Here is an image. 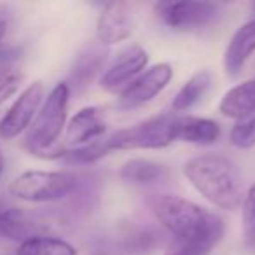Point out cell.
<instances>
[{
    "mask_svg": "<svg viewBox=\"0 0 255 255\" xmlns=\"http://www.w3.org/2000/svg\"><path fill=\"white\" fill-rule=\"evenodd\" d=\"M152 212L161 226L173 234V240L212 241L219 243L224 236V220L217 213L180 196H157Z\"/></svg>",
    "mask_w": 255,
    "mask_h": 255,
    "instance_id": "cell-2",
    "label": "cell"
},
{
    "mask_svg": "<svg viewBox=\"0 0 255 255\" xmlns=\"http://www.w3.org/2000/svg\"><path fill=\"white\" fill-rule=\"evenodd\" d=\"M173 77V68L170 63H157L143 70L131 84L121 91L119 107L121 109H136L152 102L159 93L164 91Z\"/></svg>",
    "mask_w": 255,
    "mask_h": 255,
    "instance_id": "cell-8",
    "label": "cell"
},
{
    "mask_svg": "<svg viewBox=\"0 0 255 255\" xmlns=\"http://www.w3.org/2000/svg\"><path fill=\"white\" fill-rule=\"evenodd\" d=\"M7 26H9L7 11H5L2 5H0V44H2V40H4L5 33H7Z\"/></svg>",
    "mask_w": 255,
    "mask_h": 255,
    "instance_id": "cell-26",
    "label": "cell"
},
{
    "mask_svg": "<svg viewBox=\"0 0 255 255\" xmlns=\"http://www.w3.org/2000/svg\"><path fill=\"white\" fill-rule=\"evenodd\" d=\"M243 229L248 243H255V184L245 192L243 199Z\"/></svg>",
    "mask_w": 255,
    "mask_h": 255,
    "instance_id": "cell-24",
    "label": "cell"
},
{
    "mask_svg": "<svg viewBox=\"0 0 255 255\" xmlns=\"http://www.w3.org/2000/svg\"><path fill=\"white\" fill-rule=\"evenodd\" d=\"M119 177L123 180L129 182V184L136 185H145V184H154V182H159L163 178L168 177L166 166L156 163V161L150 159H129L121 166Z\"/></svg>",
    "mask_w": 255,
    "mask_h": 255,
    "instance_id": "cell-16",
    "label": "cell"
},
{
    "mask_svg": "<svg viewBox=\"0 0 255 255\" xmlns=\"http://www.w3.org/2000/svg\"><path fill=\"white\" fill-rule=\"evenodd\" d=\"M77 184V177L68 171L30 170L18 175L9 184V192L23 201L51 203L74 194Z\"/></svg>",
    "mask_w": 255,
    "mask_h": 255,
    "instance_id": "cell-4",
    "label": "cell"
},
{
    "mask_svg": "<svg viewBox=\"0 0 255 255\" xmlns=\"http://www.w3.org/2000/svg\"><path fill=\"white\" fill-rule=\"evenodd\" d=\"M154 247V236L147 231L133 233L129 238H126V250L133 254H145Z\"/></svg>",
    "mask_w": 255,
    "mask_h": 255,
    "instance_id": "cell-25",
    "label": "cell"
},
{
    "mask_svg": "<svg viewBox=\"0 0 255 255\" xmlns=\"http://www.w3.org/2000/svg\"><path fill=\"white\" fill-rule=\"evenodd\" d=\"M229 142L238 149H252L255 147V112L241 117L231 129Z\"/></svg>",
    "mask_w": 255,
    "mask_h": 255,
    "instance_id": "cell-21",
    "label": "cell"
},
{
    "mask_svg": "<svg viewBox=\"0 0 255 255\" xmlns=\"http://www.w3.org/2000/svg\"><path fill=\"white\" fill-rule=\"evenodd\" d=\"M44 100V86L40 81H35L16 98L11 109L0 121V138L12 140L26 131L32 126L37 112L40 110Z\"/></svg>",
    "mask_w": 255,
    "mask_h": 255,
    "instance_id": "cell-7",
    "label": "cell"
},
{
    "mask_svg": "<svg viewBox=\"0 0 255 255\" xmlns=\"http://www.w3.org/2000/svg\"><path fill=\"white\" fill-rule=\"evenodd\" d=\"M135 28L133 5L128 2H107L96 21V39L102 46H114L131 37Z\"/></svg>",
    "mask_w": 255,
    "mask_h": 255,
    "instance_id": "cell-10",
    "label": "cell"
},
{
    "mask_svg": "<svg viewBox=\"0 0 255 255\" xmlns=\"http://www.w3.org/2000/svg\"><path fill=\"white\" fill-rule=\"evenodd\" d=\"M47 234V227L40 226L32 220L23 210L7 208L0 212V236L11 241H19V245L26 240Z\"/></svg>",
    "mask_w": 255,
    "mask_h": 255,
    "instance_id": "cell-14",
    "label": "cell"
},
{
    "mask_svg": "<svg viewBox=\"0 0 255 255\" xmlns=\"http://www.w3.org/2000/svg\"><path fill=\"white\" fill-rule=\"evenodd\" d=\"M93 255H114L112 252H107V250H98V252H95Z\"/></svg>",
    "mask_w": 255,
    "mask_h": 255,
    "instance_id": "cell-28",
    "label": "cell"
},
{
    "mask_svg": "<svg viewBox=\"0 0 255 255\" xmlns=\"http://www.w3.org/2000/svg\"><path fill=\"white\" fill-rule=\"evenodd\" d=\"M149 65V54L138 44H131L123 49L112 63L107 67L100 79V86L109 93L123 91L128 84H131Z\"/></svg>",
    "mask_w": 255,
    "mask_h": 255,
    "instance_id": "cell-9",
    "label": "cell"
},
{
    "mask_svg": "<svg viewBox=\"0 0 255 255\" xmlns=\"http://www.w3.org/2000/svg\"><path fill=\"white\" fill-rule=\"evenodd\" d=\"M175 135L177 140L194 145H212L222 135L220 124L205 117L184 116L175 117Z\"/></svg>",
    "mask_w": 255,
    "mask_h": 255,
    "instance_id": "cell-13",
    "label": "cell"
},
{
    "mask_svg": "<svg viewBox=\"0 0 255 255\" xmlns=\"http://www.w3.org/2000/svg\"><path fill=\"white\" fill-rule=\"evenodd\" d=\"M105 131L107 123L102 110L98 107H84L70 119L65 140L74 149V147H82L96 140H102Z\"/></svg>",
    "mask_w": 255,
    "mask_h": 255,
    "instance_id": "cell-11",
    "label": "cell"
},
{
    "mask_svg": "<svg viewBox=\"0 0 255 255\" xmlns=\"http://www.w3.org/2000/svg\"><path fill=\"white\" fill-rule=\"evenodd\" d=\"M177 140L175 135V116L150 117L135 126L119 129L107 138L110 152L112 150H157L171 145Z\"/></svg>",
    "mask_w": 255,
    "mask_h": 255,
    "instance_id": "cell-5",
    "label": "cell"
},
{
    "mask_svg": "<svg viewBox=\"0 0 255 255\" xmlns=\"http://www.w3.org/2000/svg\"><path fill=\"white\" fill-rule=\"evenodd\" d=\"M219 112L236 121L255 112V77L231 88L220 100Z\"/></svg>",
    "mask_w": 255,
    "mask_h": 255,
    "instance_id": "cell-15",
    "label": "cell"
},
{
    "mask_svg": "<svg viewBox=\"0 0 255 255\" xmlns=\"http://www.w3.org/2000/svg\"><path fill=\"white\" fill-rule=\"evenodd\" d=\"M4 168H5V159H4L2 150H0V177H2V173H4Z\"/></svg>",
    "mask_w": 255,
    "mask_h": 255,
    "instance_id": "cell-27",
    "label": "cell"
},
{
    "mask_svg": "<svg viewBox=\"0 0 255 255\" xmlns=\"http://www.w3.org/2000/svg\"><path fill=\"white\" fill-rule=\"evenodd\" d=\"M255 53V19L243 23L233 33L224 51V70L229 77H238L247 61Z\"/></svg>",
    "mask_w": 255,
    "mask_h": 255,
    "instance_id": "cell-12",
    "label": "cell"
},
{
    "mask_svg": "<svg viewBox=\"0 0 255 255\" xmlns=\"http://www.w3.org/2000/svg\"><path fill=\"white\" fill-rule=\"evenodd\" d=\"M107 54H109V51H107L102 44H100V46L88 47V49L77 58L74 72H72V79H74V82H77L75 86H81V88L88 86L89 82L95 79V75L103 68Z\"/></svg>",
    "mask_w": 255,
    "mask_h": 255,
    "instance_id": "cell-18",
    "label": "cell"
},
{
    "mask_svg": "<svg viewBox=\"0 0 255 255\" xmlns=\"http://www.w3.org/2000/svg\"><path fill=\"white\" fill-rule=\"evenodd\" d=\"M110 152L109 145H107V138L96 140L88 145L74 147V149H67L63 159L70 164H91L96 163L98 159L105 157Z\"/></svg>",
    "mask_w": 255,
    "mask_h": 255,
    "instance_id": "cell-20",
    "label": "cell"
},
{
    "mask_svg": "<svg viewBox=\"0 0 255 255\" xmlns=\"http://www.w3.org/2000/svg\"><path fill=\"white\" fill-rule=\"evenodd\" d=\"M215 243L212 241H185L173 240L166 248L164 255H208Z\"/></svg>",
    "mask_w": 255,
    "mask_h": 255,
    "instance_id": "cell-23",
    "label": "cell"
},
{
    "mask_svg": "<svg viewBox=\"0 0 255 255\" xmlns=\"http://www.w3.org/2000/svg\"><path fill=\"white\" fill-rule=\"evenodd\" d=\"M250 9H252V14H254V19H255V2L250 5Z\"/></svg>",
    "mask_w": 255,
    "mask_h": 255,
    "instance_id": "cell-29",
    "label": "cell"
},
{
    "mask_svg": "<svg viewBox=\"0 0 255 255\" xmlns=\"http://www.w3.org/2000/svg\"><path fill=\"white\" fill-rule=\"evenodd\" d=\"M156 18L171 30H196L210 25L219 14V5L201 0L159 2L154 7Z\"/></svg>",
    "mask_w": 255,
    "mask_h": 255,
    "instance_id": "cell-6",
    "label": "cell"
},
{
    "mask_svg": "<svg viewBox=\"0 0 255 255\" xmlns=\"http://www.w3.org/2000/svg\"><path fill=\"white\" fill-rule=\"evenodd\" d=\"M23 79L25 74L19 68L11 65H0V105L16 95V91L21 88Z\"/></svg>",
    "mask_w": 255,
    "mask_h": 255,
    "instance_id": "cell-22",
    "label": "cell"
},
{
    "mask_svg": "<svg viewBox=\"0 0 255 255\" xmlns=\"http://www.w3.org/2000/svg\"><path fill=\"white\" fill-rule=\"evenodd\" d=\"M210 82H212V75L208 70H199L192 75L191 79L184 82L178 93L175 95L173 102H171V109L175 112H185L191 107H194L203 96L206 95L210 88Z\"/></svg>",
    "mask_w": 255,
    "mask_h": 255,
    "instance_id": "cell-17",
    "label": "cell"
},
{
    "mask_svg": "<svg viewBox=\"0 0 255 255\" xmlns=\"http://www.w3.org/2000/svg\"><path fill=\"white\" fill-rule=\"evenodd\" d=\"M16 255H77V250L61 238L44 234L23 241L16 250Z\"/></svg>",
    "mask_w": 255,
    "mask_h": 255,
    "instance_id": "cell-19",
    "label": "cell"
},
{
    "mask_svg": "<svg viewBox=\"0 0 255 255\" xmlns=\"http://www.w3.org/2000/svg\"><path fill=\"white\" fill-rule=\"evenodd\" d=\"M184 175L191 185L222 210H238L245 199V184L240 168L226 156L203 154L184 164Z\"/></svg>",
    "mask_w": 255,
    "mask_h": 255,
    "instance_id": "cell-1",
    "label": "cell"
},
{
    "mask_svg": "<svg viewBox=\"0 0 255 255\" xmlns=\"http://www.w3.org/2000/svg\"><path fill=\"white\" fill-rule=\"evenodd\" d=\"M70 86L58 82L44 100L26 135V149L42 159H63L67 147L60 143L61 131L67 126Z\"/></svg>",
    "mask_w": 255,
    "mask_h": 255,
    "instance_id": "cell-3",
    "label": "cell"
}]
</instances>
